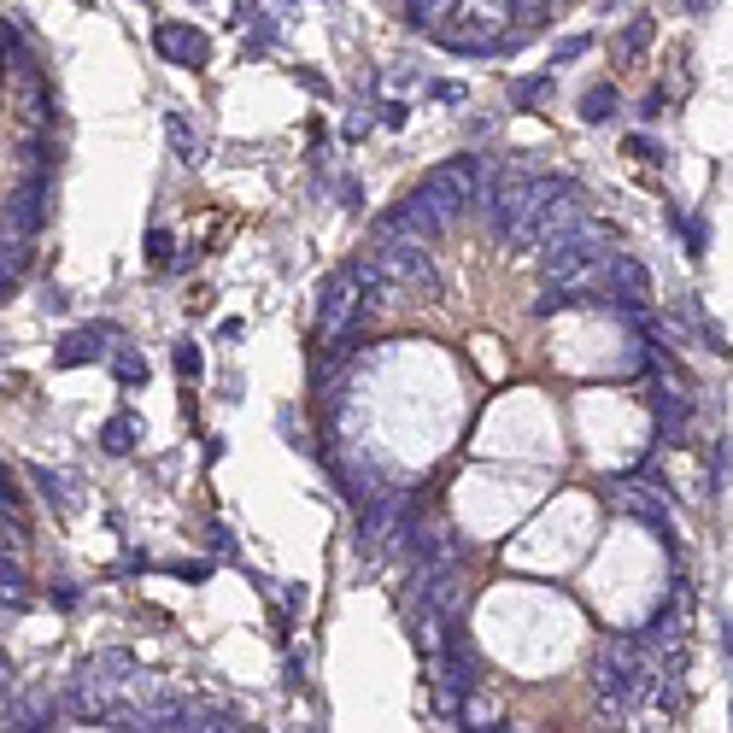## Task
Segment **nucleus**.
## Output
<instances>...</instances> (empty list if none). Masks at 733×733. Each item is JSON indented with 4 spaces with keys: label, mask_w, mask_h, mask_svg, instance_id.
Segmentation results:
<instances>
[{
    "label": "nucleus",
    "mask_w": 733,
    "mask_h": 733,
    "mask_svg": "<svg viewBox=\"0 0 733 733\" xmlns=\"http://www.w3.org/2000/svg\"><path fill=\"white\" fill-rule=\"evenodd\" d=\"M651 675H657V663H651V646L646 640H628V634H616L599 657V692L610 698V710H634L640 698H646Z\"/></svg>",
    "instance_id": "f257e3e1"
},
{
    "label": "nucleus",
    "mask_w": 733,
    "mask_h": 733,
    "mask_svg": "<svg viewBox=\"0 0 733 733\" xmlns=\"http://www.w3.org/2000/svg\"><path fill=\"white\" fill-rule=\"evenodd\" d=\"M364 317V282H358V270L346 264V270H335L323 288H317V329L323 335H341V329H352Z\"/></svg>",
    "instance_id": "f03ea898"
},
{
    "label": "nucleus",
    "mask_w": 733,
    "mask_h": 733,
    "mask_svg": "<svg viewBox=\"0 0 733 733\" xmlns=\"http://www.w3.org/2000/svg\"><path fill=\"white\" fill-rule=\"evenodd\" d=\"M0 223L12 229V235H24V241H36L47 229V182L42 176H30V188L24 194H12V206L0 212Z\"/></svg>",
    "instance_id": "7ed1b4c3"
},
{
    "label": "nucleus",
    "mask_w": 733,
    "mask_h": 733,
    "mask_svg": "<svg viewBox=\"0 0 733 733\" xmlns=\"http://www.w3.org/2000/svg\"><path fill=\"white\" fill-rule=\"evenodd\" d=\"M153 47H159L171 65H188V71H200V65L212 59V42H206L194 24H159V30H153Z\"/></svg>",
    "instance_id": "20e7f679"
},
{
    "label": "nucleus",
    "mask_w": 733,
    "mask_h": 733,
    "mask_svg": "<svg viewBox=\"0 0 733 733\" xmlns=\"http://www.w3.org/2000/svg\"><path fill=\"white\" fill-rule=\"evenodd\" d=\"M118 329L112 323H88V329H71L65 341H59V352H53V364L59 370H77V364H100L106 358V341H112Z\"/></svg>",
    "instance_id": "39448f33"
},
{
    "label": "nucleus",
    "mask_w": 733,
    "mask_h": 733,
    "mask_svg": "<svg viewBox=\"0 0 733 733\" xmlns=\"http://www.w3.org/2000/svg\"><path fill=\"white\" fill-rule=\"evenodd\" d=\"M646 405H651V417H657V440H663V446H681V440H687V423H692L687 399L675 388H651Z\"/></svg>",
    "instance_id": "423d86ee"
},
{
    "label": "nucleus",
    "mask_w": 733,
    "mask_h": 733,
    "mask_svg": "<svg viewBox=\"0 0 733 733\" xmlns=\"http://www.w3.org/2000/svg\"><path fill=\"white\" fill-rule=\"evenodd\" d=\"M30 259H36V253H30V241H24V235H18V247H0V300H6V294L24 282Z\"/></svg>",
    "instance_id": "0eeeda50"
},
{
    "label": "nucleus",
    "mask_w": 733,
    "mask_h": 733,
    "mask_svg": "<svg viewBox=\"0 0 733 733\" xmlns=\"http://www.w3.org/2000/svg\"><path fill=\"white\" fill-rule=\"evenodd\" d=\"M100 446H106V452H130V446H135V417H130V411H118V417L100 429Z\"/></svg>",
    "instance_id": "6e6552de"
},
{
    "label": "nucleus",
    "mask_w": 733,
    "mask_h": 733,
    "mask_svg": "<svg viewBox=\"0 0 733 733\" xmlns=\"http://www.w3.org/2000/svg\"><path fill=\"white\" fill-rule=\"evenodd\" d=\"M112 370H118V382H124V388H141V382H147V358L130 352V346H118V352H112Z\"/></svg>",
    "instance_id": "1a4fd4ad"
},
{
    "label": "nucleus",
    "mask_w": 733,
    "mask_h": 733,
    "mask_svg": "<svg viewBox=\"0 0 733 733\" xmlns=\"http://www.w3.org/2000/svg\"><path fill=\"white\" fill-rule=\"evenodd\" d=\"M616 106H622V100H616V88H587V100H581V118H587V124H604Z\"/></svg>",
    "instance_id": "9d476101"
},
{
    "label": "nucleus",
    "mask_w": 733,
    "mask_h": 733,
    "mask_svg": "<svg viewBox=\"0 0 733 733\" xmlns=\"http://www.w3.org/2000/svg\"><path fill=\"white\" fill-rule=\"evenodd\" d=\"M165 130H171V147H176V159H182V165H194V159H200V135L188 130L182 118H171Z\"/></svg>",
    "instance_id": "9b49d317"
},
{
    "label": "nucleus",
    "mask_w": 733,
    "mask_h": 733,
    "mask_svg": "<svg viewBox=\"0 0 733 733\" xmlns=\"http://www.w3.org/2000/svg\"><path fill=\"white\" fill-rule=\"evenodd\" d=\"M30 475H36V487H42L59 511H71V487H65V475H53V470H30Z\"/></svg>",
    "instance_id": "f8f14e48"
},
{
    "label": "nucleus",
    "mask_w": 733,
    "mask_h": 733,
    "mask_svg": "<svg viewBox=\"0 0 733 733\" xmlns=\"http://www.w3.org/2000/svg\"><path fill=\"white\" fill-rule=\"evenodd\" d=\"M200 370H206V358H200V346H194V341H182V346H176V376H182V382H194Z\"/></svg>",
    "instance_id": "ddd939ff"
},
{
    "label": "nucleus",
    "mask_w": 733,
    "mask_h": 733,
    "mask_svg": "<svg viewBox=\"0 0 733 733\" xmlns=\"http://www.w3.org/2000/svg\"><path fill=\"white\" fill-rule=\"evenodd\" d=\"M546 88H552V71H540V77L517 83V106H534V100H546Z\"/></svg>",
    "instance_id": "4468645a"
},
{
    "label": "nucleus",
    "mask_w": 733,
    "mask_h": 733,
    "mask_svg": "<svg viewBox=\"0 0 733 733\" xmlns=\"http://www.w3.org/2000/svg\"><path fill=\"white\" fill-rule=\"evenodd\" d=\"M675 223H681V217H675ZM681 235H687V253H692V259H698V253L710 247V229H704L698 217H692V223H681Z\"/></svg>",
    "instance_id": "2eb2a0df"
},
{
    "label": "nucleus",
    "mask_w": 733,
    "mask_h": 733,
    "mask_svg": "<svg viewBox=\"0 0 733 733\" xmlns=\"http://www.w3.org/2000/svg\"><path fill=\"white\" fill-rule=\"evenodd\" d=\"M628 153H634V159H646V165H663V147L646 141V135H628Z\"/></svg>",
    "instance_id": "dca6fc26"
},
{
    "label": "nucleus",
    "mask_w": 733,
    "mask_h": 733,
    "mask_svg": "<svg viewBox=\"0 0 733 733\" xmlns=\"http://www.w3.org/2000/svg\"><path fill=\"white\" fill-rule=\"evenodd\" d=\"M147 259H153V264H171V235H165V229H153V235H147Z\"/></svg>",
    "instance_id": "f3484780"
},
{
    "label": "nucleus",
    "mask_w": 733,
    "mask_h": 733,
    "mask_svg": "<svg viewBox=\"0 0 733 733\" xmlns=\"http://www.w3.org/2000/svg\"><path fill=\"white\" fill-rule=\"evenodd\" d=\"M593 47V36H569V42H558V53H552V65H563V59H581Z\"/></svg>",
    "instance_id": "a211bd4d"
},
{
    "label": "nucleus",
    "mask_w": 733,
    "mask_h": 733,
    "mask_svg": "<svg viewBox=\"0 0 733 733\" xmlns=\"http://www.w3.org/2000/svg\"><path fill=\"white\" fill-rule=\"evenodd\" d=\"M382 124H388V130H399V124H405V106H399V100H388V106H382Z\"/></svg>",
    "instance_id": "6ab92c4d"
},
{
    "label": "nucleus",
    "mask_w": 733,
    "mask_h": 733,
    "mask_svg": "<svg viewBox=\"0 0 733 733\" xmlns=\"http://www.w3.org/2000/svg\"><path fill=\"white\" fill-rule=\"evenodd\" d=\"M722 646H728V657H733V616L722 622Z\"/></svg>",
    "instance_id": "aec40b11"
},
{
    "label": "nucleus",
    "mask_w": 733,
    "mask_h": 733,
    "mask_svg": "<svg viewBox=\"0 0 733 733\" xmlns=\"http://www.w3.org/2000/svg\"><path fill=\"white\" fill-rule=\"evenodd\" d=\"M710 6H716V0H687V12H710Z\"/></svg>",
    "instance_id": "412c9836"
}]
</instances>
